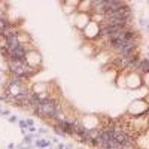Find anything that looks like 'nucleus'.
<instances>
[{
  "label": "nucleus",
  "mask_w": 149,
  "mask_h": 149,
  "mask_svg": "<svg viewBox=\"0 0 149 149\" xmlns=\"http://www.w3.org/2000/svg\"><path fill=\"white\" fill-rule=\"evenodd\" d=\"M9 54H10V58H14V60H22L24 57H26V48L19 45L14 49H10Z\"/></svg>",
  "instance_id": "1"
},
{
  "label": "nucleus",
  "mask_w": 149,
  "mask_h": 149,
  "mask_svg": "<svg viewBox=\"0 0 149 149\" xmlns=\"http://www.w3.org/2000/svg\"><path fill=\"white\" fill-rule=\"evenodd\" d=\"M134 46H136V42H134V39H133V40H130L128 43H125L124 46L118 48V52L121 54V57H128L130 52L133 51V48H134Z\"/></svg>",
  "instance_id": "2"
},
{
  "label": "nucleus",
  "mask_w": 149,
  "mask_h": 149,
  "mask_svg": "<svg viewBox=\"0 0 149 149\" xmlns=\"http://www.w3.org/2000/svg\"><path fill=\"white\" fill-rule=\"evenodd\" d=\"M139 69L142 72H149V60H143L139 63Z\"/></svg>",
  "instance_id": "3"
},
{
  "label": "nucleus",
  "mask_w": 149,
  "mask_h": 149,
  "mask_svg": "<svg viewBox=\"0 0 149 149\" xmlns=\"http://www.w3.org/2000/svg\"><path fill=\"white\" fill-rule=\"evenodd\" d=\"M9 29V24H8V21L5 19V18H0V33H3L5 30H8Z\"/></svg>",
  "instance_id": "4"
},
{
  "label": "nucleus",
  "mask_w": 149,
  "mask_h": 149,
  "mask_svg": "<svg viewBox=\"0 0 149 149\" xmlns=\"http://www.w3.org/2000/svg\"><path fill=\"white\" fill-rule=\"evenodd\" d=\"M60 128L64 130V131H72V124H69L66 121H61L60 122Z\"/></svg>",
  "instance_id": "5"
}]
</instances>
